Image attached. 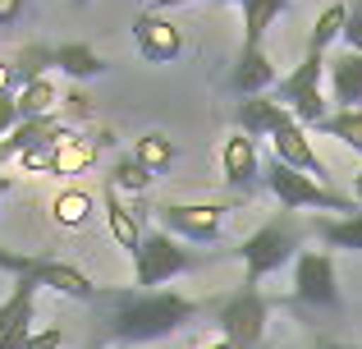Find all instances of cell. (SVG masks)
<instances>
[{
    "instance_id": "d590c367",
    "label": "cell",
    "mask_w": 362,
    "mask_h": 349,
    "mask_svg": "<svg viewBox=\"0 0 362 349\" xmlns=\"http://www.w3.org/2000/svg\"><path fill=\"white\" fill-rule=\"evenodd\" d=\"M321 349H362V345H339V341H321Z\"/></svg>"
},
{
    "instance_id": "5bb4252c",
    "label": "cell",
    "mask_w": 362,
    "mask_h": 349,
    "mask_svg": "<svg viewBox=\"0 0 362 349\" xmlns=\"http://www.w3.org/2000/svg\"><path fill=\"white\" fill-rule=\"evenodd\" d=\"M275 83H280V74H275L266 46L239 51V64H234V74H230V88L239 92V97H266V92H275Z\"/></svg>"
},
{
    "instance_id": "7a4b0ae2",
    "label": "cell",
    "mask_w": 362,
    "mask_h": 349,
    "mask_svg": "<svg viewBox=\"0 0 362 349\" xmlns=\"http://www.w3.org/2000/svg\"><path fill=\"white\" fill-rule=\"evenodd\" d=\"M308 239V221H298V212H275L262 230H252L239 244L243 258V290H257L271 271H280L284 262H293Z\"/></svg>"
},
{
    "instance_id": "52a82bcc",
    "label": "cell",
    "mask_w": 362,
    "mask_h": 349,
    "mask_svg": "<svg viewBox=\"0 0 362 349\" xmlns=\"http://www.w3.org/2000/svg\"><path fill=\"white\" fill-rule=\"evenodd\" d=\"M197 262H202V258H197V253H188L184 244L175 239V234L147 230V234H142V248L133 253V280H138L142 290H160L165 280L193 271Z\"/></svg>"
},
{
    "instance_id": "7c38bea8",
    "label": "cell",
    "mask_w": 362,
    "mask_h": 349,
    "mask_svg": "<svg viewBox=\"0 0 362 349\" xmlns=\"http://www.w3.org/2000/svg\"><path fill=\"white\" fill-rule=\"evenodd\" d=\"M234 125H239V134H247L257 143V138H275L284 125H293V115H289V106H280V101L266 92V97H243L239 101Z\"/></svg>"
},
{
    "instance_id": "836d02e7",
    "label": "cell",
    "mask_w": 362,
    "mask_h": 349,
    "mask_svg": "<svg viewBox=\"0 0 362 349\" xmlns=\"http://www.w3.org/2000/svg\"><path fill=\"white\" fill-rule=\"evenodd\" d=\"M9 188H14V179H9V175H5V166H0V202H5V193H9Z\"/></svg>"
},
{
    "instance_id": "2e32d148",
    "label": "cell",
    "mask_w": 362,
    "mask_h": 349,
    "mask_svg": "<svg viewBox=\"0 0 362 349\" xmlns=\"http://www.w3.org/2000/svg\"><path fill=\"white\" fill-rule=\"evenodd\" d=\"M97 166V138H83V134H64L60 143L51 147V161H46V175H83Z\"/></svg>"
},
{
    "instance_id": "1f68e13d",
    "label": "cell",
    "mask_w": 362,
    "mask_h": 349,
    "mask_svg": "<svg viewBox=\"0 0 362 349\" xmlns=\"http://www.w3.org/2000/svg\"><path fill=\"white\" fill-rule=\"evenodd\" d=\"M5 92H14V69H9V60H0V97Z\"/></svg>"
},
{
    "instance_id": "f35d334b",
    "label": "cell",
    "mask_w": 362,
    "mask_h": 349,
    "mask_svg": "<svg viewBox=\"0 0 362 349\" xmlns=\"http://www.w3.org/2000/svg\"><path fill=\"white\" fill-rule=\"evenodd\" d=\"M74 5H88V0H74Z\"/></svg>"
},
{
    "instance_id": "d6986e66",
    "label": "cell",
    "mask_w": 362,
    "mask_h": 349,
    "mask_svg": "<svg viewBox=\"0 0 362 349\" xmlns=\"http://www.w3.org/2000/svg\"><path fill=\"white\" fill-rule=\"evenodd\" d=\"M55 69L69 74L74 83H88V79H101V74H106V60H101L88 42H64V46H55Z\"/></svg>"
},
{
    "instance_id": "8fae6325",
    "label": "cell",
    "mask_w": 362,
    "mask_h": 349,
    "mask_svg": "<svg viewBox=\"0 0 362 349\" xmlns=\"http://www.w3.org/2000/svg\"><path fill=\"white\" fill-rule=\"evenodd\" d=\"M221 179L234 193H252L262 184V152H257V143L247 134H239V129L221 143Z\"/></svg>"
},
{
    "instance_id": "8d00e7d4",
    "label": "cell",
    "mask_w": 362,
    "mask_h": 349,
    "mask_svg": "<svg viewBox=\"0 0 362 349\" xmlns=\"http://www.w3.org/2000/svg\"><path fill=\"white\" fill-rule=\"evenodd\" d=\"M206 349H234V345H230V341H211Z\"/></svg>"
},
{
    "instance_id": "cb8c5ba5",
    "label": "cell",
    "mask_w": 362,
    "mask_h": 349,
    "mask_svg": "<svg viewBox=\"0 0 362 349\" xmlns=\"http://www.w3.org/2000/svg\"><path fill=\"white\" fill-rule=\"evenodd\" d=\"M133 156H138L142 166H147L151 175H165L170 166H175V156H179V147L170 143L165 134H142L138 138V147H133Z\"/></svg>"
},
{
    "instance_id": "4fadbf2b",
    "label": "cell",
    "mask_w": 362,
    "mask_h": 349,
    "mask_svg": "<svg viewBox=\"0 0 362 349\" xmlns=\"http://www.w3.org/2000/svg\"><path fill=\"white\" fill-rule=\"evenodd\" d=\"M271 156H275V161H284L289 171H303V175H312V179H326V161L312 152V138H308V129H303L298 120L284 125L280 134L271 138Z\"/></svg>"
},
{
    "instance_id": "f546056e",
    "label": "cell",
    "mask_w": 362,
    "mask_h": 349,
    "mask_svg": "<svg viewBox=\"0 0 362 349\" xmlns=\"http://www.w3.org/2000/svg\"><path fill=\"white\" fill-rule=\"evenodd\" d=\"M60 341H64L60 326H46V331H33V336H28L23 349H60Z\"/></svg>"
},
{
    "instance_id": "ba28073f",
    "label": "cell",
    "mask_w": 362,
    "mask_h": 349,
    "mask_svg": "<svg viewBox=\"0 0 362 349\" xmlns=\"http://www.w3.org/2000/svg\"><path fill=\"white\" fill-rule=\"evenodd\" d=\"M271 299L262 290H239L216 308V326L221 341H230L234 349H262L266 345V322H271Z\"/></svg>"
},
{
    "instance_id": "74e56055",
    "label": "cell",
    "mask_w": 362,
    "mask_h": 349,
    "mask_svg": "<svg viewBox=\"0 0 362 349\" xmlns=\"http://www.w3.org/2000/svg\"><path fill=\"white\" fill-rule=\"evenodd\" d=\"M221 5H239V9H243V5H247V0H221Z\"/></svg>"
},
{
    "instance_id": "603a6c76",
    "label": "cell",
    "mask_w": 362,
    "mask_h": 349,
    "mask_svg": "<svg viewBox=\"0 0 362 349\" xmlns=\"http://www.w3.org/2000/svg\"><path fill=\"white\" fill-rule=\"evenodd\" d=\"M344 18H349V5L330 0V5L317 14V23H312V42H308V51L326 55V51H330V42H335V37H344Z\"/></svg>"
},
{
    "instance_id": "83f0119b",
    "label": "cell",
    "mask_w": 362,
    "mask_h": 349,
    "mask_svg": "<svg viewBox=\"0 0 362 349\" xmlns=\"http://www.w3.org/2000/svg\"><path fill=\"white\" fill-rule=\"evenodd\" d=\"M18 125H23V110H18V92H5V97H0V138H9Z\"/></svg>"
},
{
    "instance_id": "44dd1931",
    "label": "cell",
    "mask_w": 362,
    "mask_h": 349,
    "mask_svg": "<svg viewBox=\"0 0 362 349\" xmlns=\"http://www.w3.org/2000/svg\"><path fill=\"white\" fill-rule=\"evenodd\" d=\"M151 179H156V175H151L147 166L138 161V156H133V152H124V156H115V166H110L106 184L115 188V193H147V188H151Z\"/></svg>"
},
{
    "instance_id": "60d3db41",
    "label": "cell",
    "mask_w": 362,
    "mask_h": 349,
    "mask_svg": "<svg viewBox=\"0 0 362 349\" xmlns=\"http://www.w3.org/2000/svg\"><path fill=\"white\" fill-rule=\"evenodd\" d=\"M262 349H271V345H262Z\"/></svg>"
},
{
    "instance_id": "ab89813d",
    "label": "cell",
    "mask_w": 362,
    "mask_h": 349,
    "mask_svg": "<svg viewBox=\"0 0 362 349\" xmlns=\"http://www.w3.org/2000/svg\"><path fill=\"white\" fill-rule=\"evenodd\" d=\"M312 349H321V341H317V345H312Z\"/></svg>"
},
{
    "instance_id": "7402d4cb",
    "label": "cell",
    "mask_w": 362,
    "mask_h": 349,
    "mask_svg": "<svg viewBox=\"0 0 362 349\" xmlns=\"http://www.w3.org/2000/svg\"><path fill=\"white\" fill-rule=\"evenodd\" d=\"M317 134L339 138L349 152H358V156H362V110H330V115L317 125Z\"/></svg>"
},
{
    "instance_id": "484cf974",
    "label": "cell",
    "mask_w": 362,
    "mask_h": 349,
    "mask_svg": "<svg viewBox=\"0 0 362 349\" xmlns=\"http://www.w3.org/2000/svg\"><path fill=\"white\" fill-rule=\"evenodd\" d=\"M55 88H51V79H37V83H28V88H18V110H23V120H37V115H51L55 110Z\"/></svg>"
},
{
    "instance_id": "9a60e30c",
    "label": "cell",
    "mask_w": 362,
    "mask_h": 349,
    "mask_svg": "<svg viewBox=\"0 0 362 349\" xmlns=\"http://www.w3.org/2000/svg\"><path fill=\"white\" fill-rule=\"evenodd\" d=\"M326 79L335 110H362V51H339L335 60H326Z\"/></svg>"
},
{
    "instance_id": "ac0fdd59",
    "label": "cell",
    "mask_w": 362,
    "mask_h": 349,
    "mask_svg": "<svg viewBox=\"0 0 362 349\" xmlns=\"http://www.w3.org/2000/svg\"><path fill=\"white\" fill-rule=\"evenodd\" d=\"M308 234L321 239L326 248L362 253V212H354V216H317V221H308Z\"/></svg>"
},
{
    "instance_id": "e575fe53",
    "label": "cell",
    "mask_w": 362,
    "mask_h": 349,
    "mask_svg": "<svg viewBox=\"0 0 362 349\" xmlns=\"http://www.w3.org/2000/svg\"><path fill=\"white\" fill-rule=\"evenodd\" d=\"M354 202H358V207H362V171H358V175H354Z\"/></svg>"
},
{
    "instance_id": "30bf717a",
    "label": "cell",
    "mask_w": 362,
    "mask_h": 349,
    "mask_svg": "<svg viewBox=\"0 0 362 349\" xmlns=\"http://www.w3.org/2000/svg\"><path fill=\"white\" fill-rule=\"evenodd\" d=\"M133 46L147 64H175L184 55V28L165 18L160 9H142L133 18Z\"/></svg>"
},
{
    "instance_id": "4dcf8cb0",
    "label": "cell",
    "mask_w": 362,
    "mask_h": 349,
    "mask_svg": "<svg viewBox=\"0 0 362 349\" xmlns=\"http://www.w3.org/2000/svg\"><path fill=\"white\" fill-rule=\"evenodd\" d=\"M18 14H23V0H0V28L18 23Z\"/></svg>"
},
{
    "instance_id": "7bdbcfd3",
    "label": "cell",
    "mask_w": 362,
    "mask_h": 349,
    "mask_svg": "<svg viewBox=\"0 0 362 349\" xmlns=\"http://www.w3.org/2000/svg\"><path fill=\"white\" fill-rule=\"evenodd\" d=\"M115 349H119V345H115Z\"/></svg>"
},
{
    "instance_id": "ffe728a7",
    "label": "cell",
    "mask_w": 362,
    "mask_h": 349,
    "mask_svg": "<svg viewBox=\"0 0 362 349\" xmlns=\"http://www.w3.org/2000/svg\"><path fill=\"white\" fill-rule=\"evenodd\" d=\"M284 0H247L243 5V51H252V46H262L266 28L275 23V18L284 14Z\"/></svg>"
},
{
    "instance_id": "e0dca14e",
    "label": "cell",
    "mask_w": 362,
    "mask_h": 349,
    "mask_svg": "<svg viewBox=\"0 0 362 349\" xmlns=\"http://www.w3.org/2000/svg\"><path fill=\"white\" fill-rule=\"evenodd\" d=\"M106 230H110V239H115L129 258L142 248V234H147V230H142V212H138V207H124L119 193L110 184H106Z\"/></svg>"
},
{
    "instance_id": "4316f807",
    "label": "cell",
    "mask_w": 362,
    "mask_h": 349,
    "mask_svg": "<svg viewBox=\"0 0 362 349\" xmlns=\"http://www.w3.org/2000/svg\"><path fill=\"white\" fill-rule=\"evenodd\" d=\"M64 120H69V125H78V120H88L92 115V97L88 92H78V83H74V92H64Z\"/></svg>"
},
{
    "instance_id": "6da1fadb",
    "label": "cell",
    "mask_w": 362,
    "mask_h": 349,
    "mask_svg": "<svg viewBox=\"0 0 362 349\" xmlns=\"http://www.w3.org/2000/svg\"><path fill=\"white\" fill-rule=\"evenodd\" d=\"M197 317V304L175 290H138V294H115V313H110V341L124 345H151L165 336L184 331Z\"/></svg>"
},
{
    "instance_id": "9c48e42d",
    "label": "cell",
    "mask_w": 362,
    "mask_h": 349,
    "mask_svg": "<svg viewBox=\"0 0 362 349\" xmlns=\"http://www.w3.org/2000/svg\"><path fill=\"white\" fill-rule=\"evenodd\" d=\"M156 221L165 234L188 244H216L225 234V221H230V207L225 202H160Z\"/></svg>"
},
{
    "instance_id": "f1b7e54d",
    "label": "cell",
    "mask_w": 362,
    "mask_h": 349,
    "mask_svg": "<svg viewBox=\"0 0 362 349\" xmlns=\"http://www.w3.org/2000/svg\"><path fill=\"white\" fill-rule=\"evenodd\" d=\"M344 42L349 51H362V0L349 5V18H344Z\"/></svg>"
},
{
    "instance_id": "d4e9b609",
    "label": "cell",
    "mask_w": 362,
    "mask_h": 349,
    "mask_svg": "<svg viewBox=\"0 0 362 349\" xmlns=\"http://www.w3.org/2000/svg\"><path fill=\"white\" fill-rule=\"evenodd\" d=\"M92 193H83V188H64L60 198L51 202V212H55V221L60 225H88V216H92Z\"/></svg>"
},
{
    "instance_id": "5b68a950",
    "label": "cell",
    "mask_w": 362,
    "mask_h": 349,
    "mask_svg": "<svg viewBox=\"0 0 362 349\" xmlns=\"http://www.w3.org/2000/svg\"><path fill=\"white\" fill-rule=\"evenodd\" d=\"M0 271H14L18 280H28V285L55 290V294L78 299V304H92V299L101 294V290L92 285V276H88V271L69 267V262H55V258H23V253L0 248Z\"/></svg>"
},
{
    "instance_id": "d6a6232c",
    "label": "cell",
    "mask_w": 362,
    "mask_h": 349,
    "mask_svg": "<svg viewBox=\"0 0 362 349\" xmlns=\"http://www.w3.org/2000/svg\"><path fill=\"white\" fill-rule=\"evenodd\" d=\"M179 5H197V0H147V9H160V14H165V9H179Z\"/></svg>"
},
{
    "instance_id": "3957f363",
    "label": "cell",
    "mask_w": 362,
    "mask_h": 349,
    "mask_svg": "<svg viewBox=\"0 0 362 349\" xmlns=\"http://www.w3.org/2000/svg\"><path fill=\"white\" fill-rule=\"evenodd\" d=\"M262 184L271 188L280 212H344V216L358 212V202L349 193H339V188L321 184V179H312L303 171H289V166L275 161V156L262 161Z\"/></svg>"
},
{
    "instance_id": "8992f818",
    "label": "cell",
    "mask_w": 362,
    "mask_h": 349,
    "mask_svg": "<svg viewBox=\"0 0 362 349\" xmlns=\"http://www.w3.org/2000/svg\"><path fill=\"white\" fill-rule=\"evenodd\" d=\"M321 79H326V55L308 51L303 55V64H293V74H284L280 83H275L271 97L280 101V106H289V115L298 120L303 129H317L321 120L330 115L326 110V92H321Z\"/></svg>"
},
{
    "instance_id": "b9f144b4",
    "label": "cell",
    "mask_w": 362,
    "mask_h": 349,
    "mask_svg": "<svg viewBox=\"0 0 362 349\" xmlns=\"http://www.w3.org/2000/svg\"><path fill=\"white\" fill-rule=\"evenodd\" d=\"M284 5H289V0H284Z\"/></svg>"
},
{
    "instance_id": "277c9868",
    "label": "cell",
    "mask_w": 362,
    "mask_h": 349,
    "mask_svg": "<svg viewBox=\"0 0 362 349\" xmlns=\"http://www.w3.org/2000/svg\"><path fill=\"white\" fill-rule=\"evenodd\" d=\"M284 308L312 322L317 313H344L339 304V276H335V258L326 248H303L293 258V294L284 299Z\"/></svg>"
}]
</instances>
